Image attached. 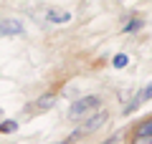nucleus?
I'll return each instance as SVG.
<instances>
[{"mask_svg": "<svg viewBox=\"0 0 152 144\" xmlns=\"http://www.w3.org/2000/svg\"><path fill=\"white\" fill-rule=\"evenodd\" d=\"M96 106H99V96H84V99H79V101L71 104L69 116L71 119H81V116H86V114H91Z\"/></svg>", "mask_w": 152, "mask_h": 144, "instance_id": "f257e3e1", "label": "nucleus"}, {"mask_svg": "<svg viewBox=\"0 0 152 144\" xmlns=\"http://www.w3.org/2000/svg\"><path fill=\"white\" fill-rule=\"evenodd\" d=\"M104 124H107V111H96L94 114V116H89V121L84 124L81 129H76L74 134H71V142H74V139H79V137H84V134H91V132H96V129H102Z\"/></svg>", "mask_w": 152, "mask_h": 144, "instance_id": "f03ea898", "label": "nucleus"}, {"mask_svg": "<svg viewBox=\"0 0 152 144\" xmlns=\"http://www.w3.org/2000/svg\"><path fill=\"white\" fill-rule=\"evenodd\" d=\"M0 33L3 36H23V23L15 18H5V20H0Z\"/></svg>", "mask_w": 152, "mask_h": 144, "instance_id": "7ed1b4c3", "label": "nucleus"}, {"mask_svg": "<svg viewBox=\"0 0 152 144\" xmlns=\"http://www.w3.org/2000/svg\"><path fill=\"white\" fill-rule=\"evenodd\" d=\"M147 99H152V84H150V86H147V89H142V91H140V94H137V99H134V101H132V104H129V106H127V109H124V114H129V111H134V109H137V106H140V104H142V101H147Z\"/></svg>", "mask_w": 152, "mask_h": 144, "instance_id": "20e7f679", "label": "nucleus"}, {"mask_svg": "<svg viewBox=\"0 0 152 144\" xmlns=\"http://www.w3.org/2000/svg\"><path fill=\"white\" fill-rule=\"evenodd\" d=\"M48 20L51 23H69L71 13H66V10H48Z\"/></svg>", "mask_w": 152, "mask_h": 144, "instance_id": "39448f33", "label": "nucleus"}, {"mask_svg": "<svg viewBox=\"0 0 152 144\" xmlns=\"http://www.w3.org/2000/svg\"><path fill=\"white\" fill-rule=\"evenodd\" d=\"M53 104H56V96H53V94H43L41 99H38L36 109H41V111H46V109H51Z\"/></svg>", "mask_w": 152, "mask_h": 144, "instance_id": "423d86ee", "label": "nucleus"}, {"mask_svg": "<svg viewBox=\"0 0 152 144\" xmlns=\"http://www.w3.org/2000/svg\"><path fill=\"white\" fill-rule=\"evenodd\" d=\"M147 134H152V119H145V121L134 129V137H147Z\"/></svg>", "mask_w": 152, "mask_h": 144, "instance_id": "0eeeda50", "label": "nucleus"}, {"mask_svg": "<svg viewBox=\"0 0 152 144\" xmlns=\"http://www.w3.org/2000/svg\"><path fill=\"white\" fill-rule=\"evenodd\" d=\"M127 63H129V56L127 53H117L114 56V68H124Z\"/></svg>", "mask_w": 152, "mask_h": 144, "instance_id": "6e6552de", "label": "nucleus"}, {"mask_svg": "<svg viewBox=\"0 0 152 144\" xmlns=\"http://www.w3.org/2000/svg\"><path fill=\"white\" fill-rule=\"evenodd\" d=\"M18 129V121H3L0 124V134H13Z\"/></svg>", "mask_w": 152, "mask_h": 144, "instance_id": "1a4fd4ad", "label": "nucleus"}, {"mask_svg": "<svg viewBox=\"0 0 152 144\" xmlns=\"http://www.w3.org/2000/svg\"><path fill=\"white\" fill-rule=\"evenodd\" d=\"M132 144H152V134H147V137H134Z\"/></svg>", "mask_w": 152, "mask_h": 144, "instance_id": "9d476101", "label": "nucleus"}, {"mask_svg": "<svg viewBox=\"0 0 152 144\" xmlns=\"http://www.w3.org/2000/svg\"><path fill=\"white\" fill-rule=\"evenodd\" d=\"M137 28H142V23H140V20H134V23H129V25H127V31H137Z\"/></svg>", "mask_w": 152, "mask_h": 144, "instance_id": "9b49d317", "label": "nucleus"}, {"mask_svg": "<svg viewBox=\"0 0 152 144\" xmlns=\"http://www.w3.org/2000/svg\"><path fill=\"white\" fill-rule=\"evenodd\" d=\"M56 144H71V139H64V142H56Z\"/></svg>", "mask_w": 152, "mask_h": 144, "instance_id": "f8f14e48", "label": "nucleus"}]
</instances>
